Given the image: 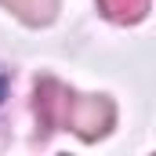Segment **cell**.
<instances>
[{"label": "cell", "instance_id": "obj_2", "mask_svg": "<svg viewBox=\"0 0 156 156\" xmlns=\"http://www.w3.org/2000/svg\"><path fill=\"white\" fill-rule=\"evenodd\" d=\"M69 91L58 83V80H40L37 83V116L44 131H58L66 127V116H69Z\"/></svg>", "mask_w": 156, "mask_h": 156}, {"label": "cell", "instance_id": "obj_1", "mask_svg": "<svg viewBox=\"0 0 156 156\" xmlns=\"http://www.w3.org/2000/svg\"><path fill=\"white\" fill-rule=\"evenodd\" d=\"M66 127H73L80 138H87V142L102 138L113 127V102L109 98H80V94H73L69 98Z\"/></svg>", "mask_w": 156, "mask_h": 156}, {"label": "cell", "instance_id": "obj_5", "mask_svg": "<svg viewBox=\"0 0 156 156\" xmlns=\"http://www.w3.org/2000/svg\"><path fill=\"white\" fill-rule=\"evenodd\" d=\"M0 98H4V80H0Z\"/></svg>", "mask_w": 156, "mask_h": 156}, {"label": "cell", "instance_id": "obj_4", "mask_svg": "<svg viewBox=\"0 0 156 156\" xmlns=\"http://www.w3.org/2000/svg\"><path fill=\"white\" fill-rule=\"evenodd\" d=\"M98 4L113 22H138L149 11V0H98Z\"/></svg>", "mask_w": 156, "mask_h": 156}, {"label": "cell", "instance_id": "obj_3", "mask_svg": "<svg viewBox=\"0 0 156 156\" xmlns=\"http://www.w3.org/2000/svg\"><path fill=\"white\" fill-rule=\"evenodd\" d=\"M11 15H18L22 22H29V26H44V22H51L55 18V11H58V0H0Z\"/></svg>", "mask_w": 156, "mask_h": 156}]
</instances>
